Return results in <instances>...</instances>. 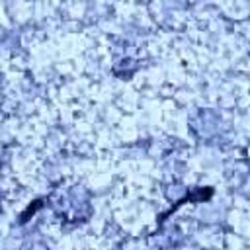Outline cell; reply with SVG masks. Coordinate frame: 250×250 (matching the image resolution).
Wrapping results in <instances>:
<instances>
[{
	"label": "cell",
	"mask_w": 250,
	"mask_h": 250,
	"mask_svg": "<svg viewBox=\"0 0 250 250\" xmlns=\"http://www.w3.org/2000/svg\"><path fill=\"white\" fill-rule=\"evenodd\" d=\"M213 193H215V189H213V188H189V189H188V195H186V197H182L180 201H176V203L168 209V213H164L160 219L164 221L170 213H174V211H176L180 205H184V203H203V201H209V199L213 197Z\"/></svg>",
	"instance_id": "1"
},
{
	"label": "cell",
	"mask_w": 250,
	"mask_h": 250,
	"mask_svg": "<svg viewBox=\"0 0 250 250\" xmlns=\"http://www.w3.org/2000/svg\"><path fill=\"white\" fill-rule=\"evenodd\" d=\"M41 205H43V203H41V199H37V201H33V205H29V207H27V209H25V211L21 213V217H20V221H21V223H25V221H27V217H29V215H33V213H35V211H37V209H39Z\"/></svg>",
	"instance_id": "2"
}]
</instances>
